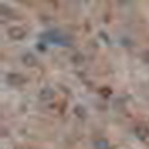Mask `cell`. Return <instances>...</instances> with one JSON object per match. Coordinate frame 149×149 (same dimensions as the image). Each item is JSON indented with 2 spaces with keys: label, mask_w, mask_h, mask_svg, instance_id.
Listing matches in <instances>:
<instances>
[{
  "label": "cell",
  "mask_w": 149,
  "mask_h": 149,
  "mask_svg": "<svg viewBox=\"0 0 149 149\" xmlns=\"http://www.w3.org/2000/svg\"><path fill=\"white\" fill-rule=\"evenodd\" d=\"M110 88H106V86H104V88H100V94L103 95V97H109L110 95Z\"/></svg>",
  "instance_id": "obj_8"
},
{
  "label": "cell",
  "mask_w": 149,
  "mask_h": 149,
  "mask_svg": "<svg viewBox=\"0 0 149 149\" xmlns=\"http://www.w3.org/2000/svg\"><path fill=\"white\" fill-rule=\"evenodd\" d=\"M73 113H74V116H78L79 119H85L86 118V109L82 104H76L73 107Z\"/></svg>",
  "instance_id": "obj_6"
},
{
  "label": "cell",
  "mask_w": 149,
  "mask_h": 149,
  "mask_svg": "<svg viewBox=\"0 0 149 149\" xmlns=\"http://www.w3.org/2000/svg\"><path fill=\"white\" fill-rule=\"evenodd\" d=\"M142 60L145 63H149V51H143L142 52Z\"/></svg>",
  "instance_id": "obj_9"
},
{
  "label": "cell",
  "mask_w": 149,
  "mask_h": 149,
  "mask_svg": "<svg viewBox=\"0 0 149 149\" xmlns=\"http://www.w3.org/2000/svg\"><path fill=\"white\" fill-rule=\"evenodd\" d=\"M6 81L12 86H19V85H24L27 82V78L24 76V74H21V73H15L14 72V73H8L6 74Z\"/></svg>",
  "instance_id": "obj_2"
},
{
  "label": "cell",
  "mask_w": 149,
  "mask_h": 149,
  "mask_svg": "<svg viewBox=\"0 0 149 149\" xmlns=\"http://www.w3.org/2000/svg\"><path fill=\"white\" fill-rule=\"evenodd\" d=\"M134 136L142 142H146L149 139V127L146 124H137L134 127Z\"/></svg>",
  "instance_id": "obj_3"
},
{
  "label": "cell",
  "mask_w": 149,
  "mask_h": 149,
  "mask_svg": "<svg viewBox=\"0 0 149 149\" xmlns=\"http://www.w3.org/2000/svg\"><path fill=\"white\" fill-rule=\"evenodd\" d=\"M8 36L12 40H22L24 37L27 36V30L24 27H21V26H12L8 30Z\"/></svg>",
  "instance_id": "obj_1"
},
{
  "label": "cell",
  "mask_w": 149,
  "mask_h": 149,
  "mask_svg": "<svg viewBox=\"0 0 149 149\" xmlns=\"http://www.w3.org/2000/svg\"><path fill=\"white\" fill-rule=\"evenodd\" d=\"M55 97V91L51 88V86H45L39 91V98L42 102H51L52 98Z\"/></svg>",
  "instance_id": "obj_4"
},
{
  "label": "cell",
  "mask_w": 149,
  "mask_h": 149,
  "mask_svg": "<svg viewBox=\"0 0 149 149\" xmlns=\"http://www.w3.org/2000/svg\"><path fill=\"white\" fill-rule=\"evenodd\" d=\"M21 61H22V64L26 66V67H34L37 64V58L31 52H26V54L21 57Z\"/></svg>",
  "instance_id": "obj_5"
},
{
  "label": "cell",
  "mask_w": 149,
  "mask_h": 149,
  "mask_svg": "<svg viewBox=\"0 0 149 149\" xmlns=\"http://www.w3.org/2000/svg\"><path fill=\"white\" fill-rule=\"evenodd\" d=\"M73 61H74V63H79V61H84V57H82L81 54H76V55L73 57Z\"/></svg>",
  "instance_id": "obj_10"
},
{
  "label": "cell",
  "mask_w": 149,
  "mask_h": 149,
  "mask_svg": "<svg viewBox=\"0 0 149 149\" xmlns=\"http://www.w3.org/2000/svg\"><path fill=\"white\" fill-rule=\"evenodd\" d=\"M94 148L95 149H110V143L107 139H97L94 142Z\"/></svg>",
  "instance_id": "obj_7"
}]
</instances>
